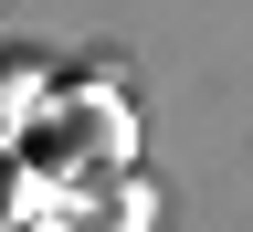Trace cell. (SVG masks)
<instances>
[{"mask_svg": "<svg viewBox=\"0 0 253 232\" xmlns=\"http://www.w3.org/2000/svg\"><path fill=\"white\" fill-rule=\"evenodd\" d=\"M32 106V74H21V63H0V116H21Z\"/></svg>", "mask_w": 253, "mask_h": 232, "instance_id": "obj_2", "label": "cell"}, {"mask_svg": "<svg viewBox=\"0 0 253 232\" xmlns=\"http://www.w3.org/2000/svg\"><path fill=\"white\" fill-rule=\"evenodd\" d=\"M21 201H32V180H21V158L0 148V222H21Z\"/></svg>", "mask_w": 253, "mask_h": 232, "instance_id": "obj_1", "label": "cell"}]
</instances>
